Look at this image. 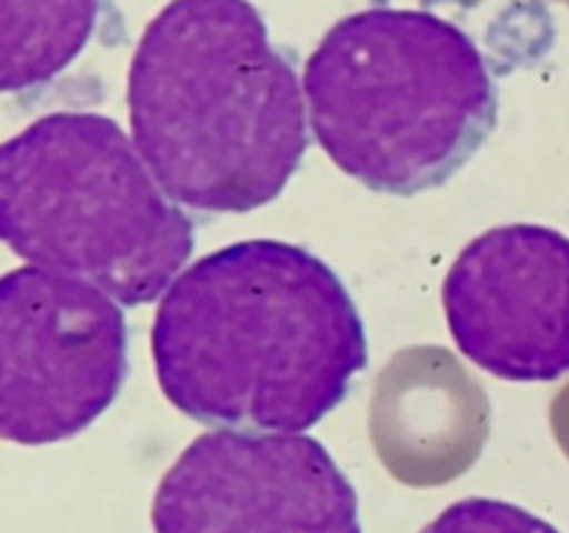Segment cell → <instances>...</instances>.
Listing matches in <instances>:
<instances>
[{"label":"cell","instance_id":"cell-1","mask_svg":"<svg viewBox=\"0 0 569 533\" xmlns=\"http://www.w3.org/2000/svg\"><path fill=\"white\" fill-rule=\"evenodd\" d=\"M164 398L206 428L300 433L367 366V331L342 278L306 248L244 239L183 266L156 309Z\"/></svg>","mask_w":569,"mask_h":533},{"label":"cell","instance_id":"cell-2","mask_svg":"<svg viewBox=\"0 0 569 533\" xmlns=\"http://www.w3.org/2000/svg\"><path fill=\"white\" fill-rule=\"evenodd\" d=\"M128 117L150 175L198 214L272 203L309 148L303 83L250 0H170L133 50Z\"/></svg>","mask_w":569,"mask_h":533},{"label":"cell","instance_id":"cell-3","mask_svg":"<svg viewBox=\"0 0 569 533\" xmlns=\"http://www.w3.org/2000/svg\"><path fill=\"white\" fill-rule=\"evenodd\" d=\"M303 94L328 159L381 194L448 183L498 125V83L476 39L426 9L370 6L333 22Z\"/></svg>","mask_w":569,"mask_h":533},{"label":"cell","instance_id":"cell-4","mask_svg":"<svg viewBox=\"0 0 569 533\" xmlns=\"http://www.w3.org/2000/svg\"><path fill=\"white\" fill-rule=\"evenodd\" d=\"M0 242L120 305H144L183 272L194 225L120 122L53 111L0 142Z\"/></svg>","mask_w":569,"mask_h":533},{"label":"cell","instance_id":"cell-5","mask_svg":"<svg viewBox=\"0 0 569 533\" xmlns=\"http://www.w3.org/2000/svg\"><path fill=\"white\" fill-rule=\"evenodd\" d=\"M128 378L120 303L44 266L0 275V439L67 442L111 409Z\"/></svg>","mask_w":569,"mask_h":533},{"label":"cell","instance_id":"cell-6","mask_svg":"<svg viewBox=\"0 0 569 533\" xmlns=\"http://www.w3.org/2000/svg\"><path fill=\"white\" fill-rule=\"evenodd\" d=\"M153 533H365L359 494L303 433L209 431L164 472Z\"/></svg>","mask_w":569,"mask_h":533},{"label":"cell","instance_id":"cell-7","mask_svg":"<svg viewBox=\"0 0 569 533\" xmlns=\"http://www.w3.org/2000/svg\"><path fill=\"white\" fill-rule=\"evenodd\" d=\"M450 336L465 359L511 383L569 372V237L511 222L483 231L442 283Z\"/></svg>","mask_w":569,"mask_h":533},{"label":"cell","instance_id":"cell-8","mask_svg":"<svg viewBox=\"0 0 569 533\" xmlns=\"http://www.w3.org/2000/svg\"><path fill=\"white\" fill-rule=\"evenodd\" d=\"M100 0H0V94L53 81L87 50Z\"/></svg>","mask_w":569,"mask_h":533},{"label":"cell","instance_id":"cell-9","mask_svg":"<svg viewBox=\"0 0 569 533\" xmlns=\"http://www.w3.org/2000/svg\"><path fill=\"white\" fill-rule=\"evenodd\" d=\"M420 533H561L542 516L492 497H467L448 505Z\"/></svg>","mask_w":569,"mask_h":533}]
</instances>
